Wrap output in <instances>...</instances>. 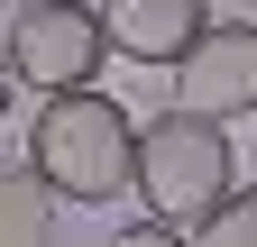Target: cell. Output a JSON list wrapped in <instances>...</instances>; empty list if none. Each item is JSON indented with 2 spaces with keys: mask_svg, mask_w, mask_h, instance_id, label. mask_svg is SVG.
<instances>
[{
  "mask_svg": "<svg viewBox=\"0 0 257 247\" xmlns=\"http://www.w3.org/2000/svg\"><path fill=\"white\" fill-rule=\"evenodd\" d=\"M55 192L37 183V165H0V247H55Z\"/></svg>",
  "mask_w": 257,
  "mask_h": 247,
  "instance_id": "6",
  "label": "cell"
},
{
  "mask_svg": "<svg viewBox=\"0 0 257 247\" xmlns=\"http://www.w3.org/2000/svg\"><path fill=\"white\" fill-rule=\"evenodd\" d=\"M110 247H193V238H184L175 220H119V229H110Z\"/></svg>",
  "mask_w": 257,
  "mask_h": 247,
  "instance_id": "8",
  "label": "cell"
},
{
  "mask_svg": "<svg viewBox=\"0 0 257 247\" xmlns=\"http://www.w3.org/2000/svg\"><path fill=\"white\" fill-rule=\"evenodd\" d=\"M230 192H239V146H230L220 119L166 110V119L138 128V202H147V220L193 229V220H211Z\"/></svg>",
  "mask_w": 257,
  "mask_h": 247,
  "instance_id": "2",
  "label": "cell"
},
{
  "mask_svg": "<svg viewBox=\"0 0 257 247\" xmlns=\"http://www.w3.org/2000/svg\"><path fill=\"white\" fill-rule=\"evenodd\" d=\"M184 238H193V247H257V192H230L211 220H193Z\"/></svg>",
  "mask_w": 257,
  "mask_h": 247,
  "instance_id": "7",
  "label": "cell"
},
{
  "mask_svg": "<svg viewBox=\"0 0 257 247\" xmlns=\"http://www.w3.org/2000/svg\"><path fill=\"white\" fill-rule=\"evenodd\" d=\"M175 110L184 119H248L257 110V18H211L202 46L175 64Z\"/></svg>",
  "mask_w": 257,
  "mask_h": 247,
  "instance_id": "4",
  "label": "cell"
},
{
  "mask_svg": "<svg viewBox=\"0 0 257 247\" xmlns=\"http://www.w3.org/2000/svg\"><path fill=\"white\" fill-rule=\"evenodd\" d=\"M0 37L19 55V82H37L46 101L55 92H92V74H101V55H110L92 0H19V18L0 28Z\"/></svg>",
  "mask_w": 257,
  "mask_h": 247,
  "instance_id": "3",
  "label": "cell"
},
{
  "mask_svg": "<svg viewBox=\"0 0 257 247\" xmlns=\"http://www.w3.org/2000/svg\"><path fill=\"white\" fill-rule=\"evenodd\" d=\"M10 101H19V55H10V37H0V119H10Z\"/></svg>",
  "mask_w": 257,
  "mask_h": 247,
  "instance_id": "9",
  "label": "cell"
},
{
  "mask_svg": "<svg viewBox=\"0 0 257 247\" xmlns=\"http://www.w3.org/2000/svg\"><path fill=\"white\" fill-rule=\"evenodd\" d=\"M101 10V37L119 64H147V74H175L211 28V0H92Z\"/></svg>",
  "mask_w": 257,
  "mask_h": 247,
  "instance_id": "5",
  "label": "cell"
},
{
  "mask_svg": "<svg viewBox=\"0 0 257 247\" xmlns=\"http://www.w3.org/2000/svg\"><path fill=\"white\" fill-rule=\"evenodd\" d=\"M138 128L147 119L110 101L101 82L92 92H55L28 119V165L55 202H83V210H110L119 192H138Z\"/></svg>",
  "mask_w": 257,
  "mask_h": 247,
  "instance_id": "1",
  "label": "cell"
}]
</instances>
